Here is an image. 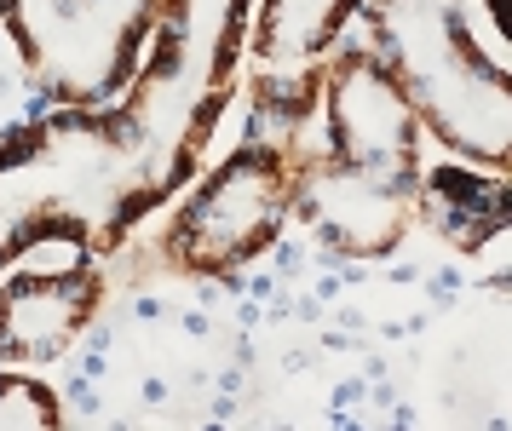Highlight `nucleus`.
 <instances>
[{"label":"nucleus","instance_id":"f257e3e1","mask_svg":"<svg viewBox=\"0 0 512 431\" xmlns=\"http://www.w3.org/2000/svg\"><path fill=\"white\" fill-rule=\"evenodd\" d=\"M472 0H363L374 58L386 64L409 110L443 150L507 167L512 81L472 35Z\"/></svg>","mask_w":512,"mask_h":431},{"label":"nucleus","instance_id":"423d86ee","mask_svg":"<svg viewBox=\"0 0 512 431\" xmlns=\"http://www.w3.org/2000/svg\"><path fill=\"white\" fill-rule=\"evenodd\" d=\"M351 12H363V0H259L254 46H248L259 115H282V127L294 133V121L317 110L323 69Z\"/></svg>","mask_w":512,"mask_h":431},{"label":"nucleus","instance_id":"7ed1b4c3","mask_svg":"<svg viewBox=\"0 0 512 431\" xmlns=\"http://www.w3.org/2000/svg\"><path fill=\"white\" fill-rule=\"evenodd\" d=\"M305 173H311V150L294 138L242 144L179 207L167 230V265H179L185 276H231L236 265H248L277 242L282 219L305 190Z\"/></svg>","mask_w":512,"mask_h":431},{"label":"nucleus","instance_id":"1a4fd4ad","mask_svg":"<svg viewBox=\"0 0 512 431\" xmlns=\"http://www.w3.org/2000/svg\"><path fill=\"white\" fill-rule=\"evenodd\" d=\"M0 426H64L52 386L35 374H0Z\"/></svg>","mask_w":512,"mask_h":431},{"label":"nucleus","instance_id":"6e6552de","mask_svg":"<svg viewBox=\"0 0 512 431\" xmlns=\"http://www.w3.org/2000/svg\"><path fill=\"white\" fill-rule=\"evenodd\" d=\"M0 18L29 64H41L58 87L81 98L87 75V0H0Z\"/></svg>","mask_w":512,"mask_h":431},{"label":"nucleus","instance_id":"20e7f679","mask_svg":"<svg viewBox=\"0 0 512 431\" xmlns=\"http://www.w3.org/2000/svg\"><path fill=\"white\" fill-rule=\"evenodd\" d=\"M98 248L104 236L93 225H75L0 271V368L52 363L75 345L104 299V276L93 265Z\"/></svg>","mask_w":512,"mask_h":431},{"label":"nucleus","instance_id":"39448f33","mask_svg":"<svg viewBox=\"0 0 512 431\" xmlns=\"http://www.w3.org/2000/svg\"><path fill=\"white\" fill-rule=\"evenodd\" d=\"M323 167L420 190V121L374 52H334L317 87Z\"/></svg>","mask_w":512,"mask_h":431},{"label":"nucleus","instance_id":"f03ea898","mask_svg":"<svg viewBox=\"0 0 512 431\" xmlns=\"http://www.w3.org/2000/svg\"><path fill=\"white\" fill-rule=\"evenodd\" d=\"M248 12H254V0H162L156 6V35L144 46L133 98L121 115L144 127L156 104H179V133L162 161V196H173L190 179L213 121L231 104V81L242 64V41H248Z\"/></svg>","mask_w":512,"mask_h":431},{"label":"nucleus","instance_id":"0eeeda50","mask_svg":"<svg viewBox=\"0 0 512 431\" xmlns=\"http://www.w3.org/2000/svg\"><path fill=\"white\" fill-rule=\"evenodd\" d=\"M294 207L311 219V230L328 248L374 259V253H392L409 236V225L420 213V190L363 179V173H340V167H323L311 156V173H305V190Z\"/></svg>","mask_w":512,"mask_h":431}]
</instances>
